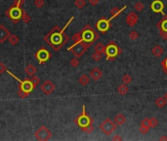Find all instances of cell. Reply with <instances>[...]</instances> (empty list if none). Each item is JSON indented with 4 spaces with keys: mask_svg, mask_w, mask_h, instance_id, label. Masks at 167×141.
<instances>
[{
    "mask_svg": "<svg viewBox=\"0 0 167 141\" xmlns=\"http://www.w3.org/2000/svg\"><path fill=\"white\" fill-rule=\"evenodd\" d=\"M150 128H151V126H150V118H145L143 119V121H141V125H140V132L142 133V134H147L148 132H149Z\"/></svg>",
    "mask_w": 167,
    "mask_h": 141,
    "instance_id": "obj_17",
    "label": "cell"
},
{
    "mask_svg": "<svg viewBox=\"0 0 167 141\" xmlns=\"http://www.w3.org/2000/svg\"><path fill=\"white\" fill-rule=\"evenodd\" d=\"M73 121H74L75 125H77L78 126H79L84 132L91 133L92 131L94 130V126H93L94 119L87 115L85 105H83L82 106V112H81V114L77 117V118H75Z\"/></svg>",
    "mask_w": 167,
    "mask_h": 141,
    "instance_id": "obj_2",
    "label": "cell"
},
{
    "mask_svg": "<svg viewBox=\"0 0 167 141\" xmlns=\"http://www.w3.org/2000/svg\"><path fill=\"white\" fill-rule=\"evenodd\" d=\"M8 41L12 45H17L19 43V41H20V39H19V37L16 34H10V36L8 38Z\"/></svg>",
    "mask_w": 167,
    "mask_h": 141,
    "instance_id": "obj_26",
    "label": "cell"
},
{
    "mask_svg": "<svg viewBox=\"0 0 167 141\" xmlns=\"http://www.w3.org/2000/svg\"><path fill=\"white\" fill-rule=\"evenodd\" d=\"M70 66L71 67H73V68H75V67H77L78 65L80 64V62H79V59L78 58H76V57H74V58H72L70 60Z\"/></svg>",
    "mask_w": 167,
    "mask_h": 141,
    "instance_id": "obj_36",
    "label": "cell"
},
{
    "mask_svg": "<svg viewBox=\"0 0 167 141\" xmlns=\"http://www.w3.org/2000/svg\"><path fill=\"white\" fill-rule=\"evenodd\" d=\"M90 76H91V78L93 80L98 82V80H100L102 78L103 73L99 68H94L93 70H91V72H90Z\"/></svg>",
    "mask_w": 167,
    "mask_h": 141,
    "instance_id": "obj_18",
    "label": "cell"
},
{
    "mask_svg": "<svg viewBox=\"0 0 167 141\" xmlns=\"http://www.w3.org/2000/svg\"><path fill=\"white\" fill-rule=\"evenodd\" d=\"M121 53V48L118 46L117 43L113 40H111L106 46L105 50V55H106L107 61H114L119 54Z\"/></svg>",
    "mask_w": 167,
    "mask_h": 141,
    "instance_id": "obj_5",
    "label": "cell"
},
{
    "mask_svg": "<svg viewBox=\"0 0 167 141\" xmlns=\"http://www.w3.org/2000/svg\"><path fill=\"white\" fill-rule=\"evenodd\" d=\"M18 94H19V96H20L21 98H23V99H25L28 95L27 94V93H25L23 91H22V90H19L18 91Z\"/></svg>",
    "mask_w": 167,
    "mask_h": 141,
    "instance_id": "obj_40",
    "label": "cell"
},
{
    "mask_svg": "<svg viewBox=\"0 0 167 141\" xmlns=\"http://www.w3.org/2000/svg\"><path fill=\"white\" fill-rule=\"evenodd\" d=\"M6 73L8 74V75H10L12 78H15L17 82H19V83H20V86H19L20 88H19V90H22V91H23L25 93H27V95L30 94V93H32L33 90H34L35 86H34V84H33V83L32 82V80H30V78H25V80H20V78H19L17 76L14 75L13 73H11V72L9 71V70H7Z\"/></svg>",
    "mask_w": 167,
    "mask_h": 141,
    "instance_id": "obj_6",
    "label": "cell"
},
{
    "mask_svg": "<svg viewBox=\"0 0 167 141\" xmlns=\"http://www.w3.org/2000/svg\"><path fill=\"white\" fill-rule=\"evenodd\" d=\"M160 65H161V67H162V69H163L164 73H165L166 75H167V57L163 60V61L161 62Z\"/></svg>",
    "mask_w": 167,
    "mask_h": 141,
    "instance_id": "obj_38",
    "label": "cell"
},
{
    "mask_svg": "<svg viewBox=\"0 0 167 141\" xmlns=\"http://www.w3.org/2000/svg\"><path fill=\"white\" fill-rule=\"evenodd\" d=\"M55 84L51 80H45V82L40 85V89L45 95H50L55 91Z\"/></svg>",
    "mask_w": 167,
    "mask_h": 141,
    "instance_id": "obj_14",
    "label": "cell"
},
{
    "mask_svg": "<svg viewBox=\"0 0 167 141\" xmlns=\"http://www.w3.org/2000/svg\"><path fill=\"white\" fill-rule=\"evenodd\" d=\"M164 3L161 1V0H154L151 4V9L152 12L156 14H161V15H165L164 14Z\"/></svg>",
    "mask_w": 167,
    "mask_h": 141,
    "instance_id": "obj_13",
    "label": "cell"
},
{
    "mask_svg": "<svg viewBox=\"0 0 167 141\" xmlns=\"http://www.w3.org/2000/svg\"><path fill=\"white\" fill-rule=\"evenodd\" d=\"M122 82L124 84H130L131 82H132V78H131V76L129 75H125L122 78Z\"/></svg>",
    "mask_w": 167,
    "mask_h": 141,
    "instance_id": "obj_31",
    "label": "cell"
},
{
    "mask_svg": "<svg viewBox=\"0 0 167 141\" xmlns=\"http://www.w3.org/2000/svg\"><path fill=\"white\" fill-rule=\"evenodd\" d=\"M114 123H116V125L117 126H121L123 125L124 123H125V121H126V118H125V116H124L123 114H117L115 117H114Z\"/></svg>",
    "mask_w": 167,
    "mask_h": 141,
    "instance_id": "obj_19",
    "label": "cell"
},
{
    "mask_svg": "<svg viewBox=\"0 0 167 141\" xmlns=\"http://www.w3.org/2000/svg\"><path fill=\"white\" fill-rule=\"evenodd\" d=\"M78 82H79V83L81 85L86 86V85L89 84V82H90L89 76H88L87 75H82L79 78H78Z\"/></svg>",
    "mask_w": 167,
    "mask_h": 141,
    "instance_id": "obj_24",
    "label": "cell"
},
{
    "mask_svg": "<svg viewBox=\"0 0 167 141\" xmlns=\"http://www.w3.org/2000/svg\"><path fill=\"white\" fill-rule=\"evenodd\" d=\"M91 47V45L85 43L83 41L77 42V43H73L71 46H70L68 48V51H70L71 53L73 54V56L76 57V58H80L84 55L85 52L87 51V49Z\"/></svg>",
    "mask_w": 167,
    "mask_h": 141,
    "instance_id": "obj_7",
    "label": "cell"
},
{
    "mask_svg": "<svg viewBox=\"0 0 167 141\" xmlns=\"http://www.w3.org/2000/svg\"><path fill=\"white\" fill-rule=\"evenodd\" d=\"M129 38L131 40H136L139 38V33H138L136 30H131L129 32Z\"/></svg>",
    "mask_w": 167,
    "mask_h": 141,
    "instance_id": "obj_32",
    "label": "cell"
},
{
    "mask_svg": "<svg viewBox=\"0 0 167 141\" xmlns=\"http://www.w3.org/2000/svg\"><path fill=\"white\" fill-rule=\"evenodd\" d=\"M113 140H122V137H121V136L116 135V136H114L113 137Z\"/></svg>",
    "mask_w": 167,
    "mask_h": 141,
    "instance_id": "obj_42",
    "label": "cell"
},
{
    "mask_svg": "<svg viewBox=\"0 0 167 141\" xmlns=\"http://www.w3.org/2000/svg\"><path fill=\"white\" fill-rule=\"evenodd\" d=\"M95 51H98V52H101V53L105 54V50H106V46L102 43V42H99L95 45Z\"/></svg>",
    "mask_w": 167,
    "mask_h": 141,
    "instance_id": "obj_27",
    "label": "cell"
},
{
    "mask_svg": "<svg viewBox=\"0 0 167 141\" xmlns=\"http://www.w3.org/2000/svg\"><path fill=\"white\" fill-rule=\"evenodd\" d=\"M11 32L8 28H6L3 25H0V43H4L6 40H8Z\"/></svg>",
    "mask_w": 167,
    "mask_h": 141,
    "instance_id": "obj_15",
    "label": "cell"
},
{
    "mask_svg": "<svg viewBox=\"0 0 167 141\" xmlns=\"http://www.w3.org/2000/svg\"><path fill=\"white\" fill-rule=\"evenodd\" d=\"M74 5L77 7L78 9H82L83 7L86 5V2H85V0H75Z\"/></svg>",
    "mask_w": 167,
    "mask_h": 141,
    "instance_id": "obj_30",
    "label": "cell"
},
{
    "mask_svg": "<svg viewBox=\"0 0 167 141\" xmlns=\"http://www.w3.org/2000/svg\"><path fill=\"white\" fill-rule=\"evenodd\" d=\"M30 80H32V82L34 84V86L36 87L38 84L40 83V78H38V76H30Z\"/></svg>",
    "mask_w": 167,
    "mask_h": 141,
    "instance_id": "obj_33",
    "label": "cell"
},
{
    "mask_svg": "<svg viewBox=\"0 0 167 141\" xmlns=\"http://www.w3.org/2000/svg\"><path fill=\"white\" fill-rule=\"evenodd\" d=\"M157 125H158V121L156 118H151L150 119V126L152 128H156Z\"/></svg>",
    "mask_w": 167,
    "mask_h": 141,
    "instance_id": "obj_37",
    "label": "cell"
},
{
    "mask_svg": "<svg viewBox=\"0 0 167 141\" xmlns=\"http://www.w3.org/2000/svg\"><path fill=\"white\" fill-rule=\"evenodd\" d=\"M164 98H165V100H166V101H167V92L165 93V94H164V96H163Z\"/></svg>",
    "mask_w": 167,
    "mask_h": 141,
    "instance_id": "obj_44",
    "label": "cell"
},
{
    "mask_svg": "<svg viewBox=\"0 0 167 141\" xmlns=\"http://www.w3.org/2000/svg\"><path fill=\"white\" fill-rule=\"evenodd\" d=\"M113 20V18L106 19V18H101L99 21L96 23V28L99 32L101 33H106L108 30L111 28V21Z\"/></svg>",
    "mask_w": 167,
    "mask_h": 141,
    "instance_id": "obj_11",
    "label": "cell"
},
{
    "mask_svg": "<svg viewBox=\"0 0 167 141\" xmlns=\"http://www.w3.org/2000/svg\"><path fill=\"white\" fill-rule=\"evenodd\" d=\"M51 53L44 47H41L38 51L35 53V59L38 61V64L39 65H43L44 63L48 62L50 58H51Z\"/></svg>",
    "mask_w": 167,
    "mask_h": 141,
    "instance_id": "obj_10",
    "label": "cell"
},
{
    "mask_svg": "<svg viewBox=\"0 0 167 141\" xmlns=\"http://www.w3.org/2000/svg\"><path fill=\"white\" fill-rule=\"evenodd\" d=\"M36 68H35L34 66L32 65V64H28L27 66V68H25V74L27 75V76H35V74H36Z\"/></svg>",
    "mask_w": 167,
    "mask_h": 141,
    "instance_id": "obj_22",
    "label": "cell"
},
{
    "mask_svg": "<svg viewBox=\"0 0 167 141\" xmlns=\"http://www.w3.org/2000/svg\"><path fill=\"white\" fill-rule=\"evenodd\" d=\"M22 20H23V22L25 23V24H28V23L30 22V20H32V19H30V15H28V14L25 10L23 11Z\"/></svg>",
    "mask_w": 167,
    "mask_h": 141,
    "instance_id": "obj_29",
    "label": "cell"
},
{
    "mask_svg": "<svg viewBox=\"0 0 167 141\" xmlns=\"http://www.w3.org/2000/svg\"><path fill=\"white\" fill-rule=\"evenodd\" d=\"M159 140H167V137L166 136H162V137L159 138Z\"/></svg>",
    "mask_w": 167,
    "mask_h": 141,
    "instance_id": "obj_43",
    "label": "cell"
},
{
    "mask_svg": "<svg viewBox=\"0 0 167 141\" xmlns=\"http://www.w3.org/2000/svg\"><path fill=\"white\" fill-rule=\"evenodd\" d=\"M44 4H45L44 0H34V6L38 9L42 8L44 6Z\"/></svg>",
    "mask_w": 167,
    "mask_h": 141,
    "instance_id": "obj_35",
    "label": "cell"
},
{
    "mask_svg": "<svg viewBox=\"0 0 167 141\" xmlns=\"http://www.w3.org/2000/svg\"><path fill=\"white\" fill-rule=\"evenodd\" d=\"M116 128H117V125H116L114 121H113L111 119H106L100 125V130H102L103 133H105L108 136L113 134V132L116 130Z\"/></svg>",
    "mask_w": 167,
    "mask_h": 141,
    "instance_id": "obj_8",
    "label": "cell"
},
{
    "mask_svg": "<svg viewBox=\"0 0 167 141\" xmlns=\"http://www.w3.org/2000/svg\"><path fill=\"white\" fill-rule=\"evenodd\" d=\"M78 33H79V35L81 37V41L91 45V46L97 39H99V37H100L99 33H98L90 25H86Z\"/></svg>",
    "mask_w": 167,
    "mask_h": 141,
    "instance_id": "obj_4",
    "label": "cell"
},
{
    "mask_svg": "<svg viewBox=\"0 0 167 141\" xmlns=\"http://www.w3.org/2000/svg\"><path fill=\"white\" fill-rule=\"evenodd\" d=\"M128 91H129V89H128V85L127 84H124V83H122V84L118 85L117 92L119 93V94L125 95L126 93H128Z\"/></svg>",
    "mask_w": 167,
    "mask_h": 141,
    "instance_id": "obj_25",
    "label": "cell"
},
{
    "mask_svg": "<svg viewBox=\"0 0 167 141\" xmlns=\"http://www.w3.org/2000/svg\"><path fill=\"white\" fill-rule=\"evenodd\" d=\"M98 2H99V0H89V3L91 4V5H93V6L97 5Z\"/></svg>",
    "mask_w": 167,
    "mask_h": 141,
    "instance_id": "obj_41",
    "label": "cell"
},
{
    "mask_svg": "<svg viewBox=\"0 0 167 141\" xmlns=\"http://www.w3.org/2000/svg\"><path fill=\"white\" fill-rule=\"evenodd\" d=\"M6 71H7V68L5 64L0 62V75H3L4 73H6Z\"/></svg>",
    "mask_w": 167,
    "mask_h": 141,
    "instance_id": "obj_39",
    "label": "cell"
},
{
    "mask_svg": "<svg viewBox=\"0 0 167 141\" xmlns=\"http://www.w3.org/2000/svg\"><path fill=\"white\" fill-rule=\"evenodd\" d=\"M138 19H139V17H138V15L135 12H130L127 15V17H126V24L129 27H134L138 22Z\"/></svg>",
    "mask_w": 167,
    "mask_h": 141,
    "instance_id": "obj_16",
    "label": "cell"
},
{
    "mask_svg": "<svg viewBox=\"0 0 167 141\" xmlns=\"http://www.w3.org/2000/svg\"><path fill=\"white\" fill-rule=\"evenodd\" d=\"M152 53L156 57H160L162 56V54L164 53V49H163V47L160 46V45H156V46L152 48Z\"/></svg>",
    "mask_w": 167,
    "mask_h": 141,
    "instance_id": "obj_20",
    "label": "cell"
},
{
    "mask_svg": "<svg viewBox=\"0 0 167 141\" xmlns=\"http://www.w3.org/2000/svg\"><path fill=\"white\" fill-rule=\"evenodd\" d=\"M144 4L142 3V2H137V3L134 5V9L137 12H141V11H143V9H144Z\"/></svg>",
    "mask_w": 167,
    "mask_h": 141,
    "instance_id": "obj_34",
    "label": "cell"
},
{
    "mask_svg": "<svg viewBox=\"0 0 167 141\" xmlns=\"http://www.w3.org/2000/svg\"><path fill=\"white\" fill-rule=\"evenodd\" d=\"M125 9H126V6H123L122 8H118V7H113V8L111 10V18H113V19L116 18V17H117L120 13H122V12L125 10Z\"/></svg>",
    "mask_w": 167,
    "mask_h": 141,
    "instance_id": "obj_21",
    "label": "cell"
},
{
    "mask_svg": "<svg viewBox=\"0 0 167 141\" xmlns=\"http://www.w3.org/2000/svg\"><path fill=\"white\" fill-rule=\"evenodd\" d=\"M73 20H74V17L72 16L63 28H60L58 26H56L44 36V40L53 48L54 51L61 50L68 41V36L66 34L65 32Z\"/></svg>",
    "mask_w": 167,
    "mask_h": 141,
    "instance_id": "obj_1",
    "label": "cell"
},
{
    "mask_svg": "<svg viewBox=\"0 0 167 141\" xmlns=\"http://www.w3.org/2000/svg\"><path fill=\"white\" fill-rule=\"evenodd\" d=\"M35 138L40 141H47L52 137V132L45 125H41L34 133Z\"/></svg>",
    "mask_w": 167,
    "mask_h": 141,
    "instance_id": "obj_9",
    "label": "cell"
},
{
    "mask_svg": "<svg viewBox=\"0 0 167 141\" xmlns=\"http://www.w3.org/2000/svg\"><path fill=\"white\" fill-rule=\"evenodd\" d=\"M102 57H103V53H101V52H98V51H95L92 55V59L94 60L95 62H99L100 60L102 59Z\"/></svg>",
    "mask_w": 167,
    "mask_h": 141,
    "instance_id": "obj_28",
    "label": "cell"
},
{
    "mask_svg": "<svg viewBox=\"0 0 167 141\" xmlns=\"http://www.w3.org/2000/svg\"><path fill=\"white\" fill-rule=\"evenodd\" d=\"M166 103H167V101H166L165 98H164L163 96L158 97L156 100V105L157 108H159V109L164 108V107H165V105H166Z\"/></svg>",
    "mask_w": 167,
    "mask_h": 141,
    "instance_id": "obj_23",
    "label": "cell"
},
{
    "mask_svg": "<svg viewBox=\"0 0 167 141\" xmlns=\"http://www.w3.org/2000/svg\"><path fill=\"white\" fill-rule=\"evenodd\" d=\"M23 2H25V0H15L13 6H11L5 12L7 17H9V19L13 23L17 24L22 20L23 11V9H22V5L23 4Z\"/></svg>",
    "mask_w": 167,
    "mask_h": 141,
    "instance_id": "obj_3",
    "label": "cell"
},
{
    "mask_svg": "<svg viewBox=\"0 0 167 141\" xmlns=\"http://www.w3.org/2000/svg\"><path fill=\"white\" fill-rule=\"evenodd\" d=\"M157 28L159 30V34L164 40H167V15H164L163 18L157 23Z\"/></svg>",
    "mask_w": 167,
    "mask_h": 141,
    "instance_id": "obj_12",
    "label": "cell"
}]
</instances>
